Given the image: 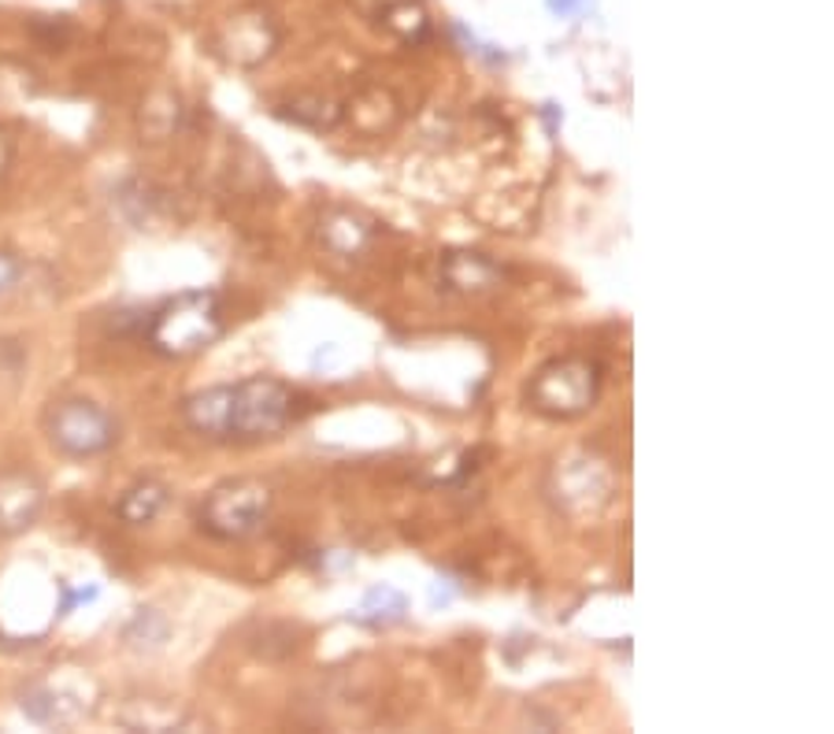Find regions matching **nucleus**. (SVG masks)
<instances>
[{
    "instance_id": "3",
    "label": "nucleus",
    "mask_w": 834,
    "mask_h": 734,
    "mask_svg": "<svg viewBox=\"0 0 834 734\" xmlns=\"http://www.w3.org/2000/svg\"><path fill=\"white\" fill-rule=\"evenodd\" d=\"M301 416L297 393L286 382L252 375L246 382L230 386V438L238 441H260L275 438Z\"/></svg>"
},
{
    "instance_id": "20",
    "label": "nucleus",
    "mask_w": 834,
    "mask_h": 734,
    "mask_svg": "<svg viewBox=\"0 0 834 734\" xmlns=\"http://www.w3.org/2000/svg\"><path fill=\"white\" fill-rule=\"evenodd\" d=\"M549 4H552V12H575L583 0H549Z\"/></svg>"
},
{
    "instance_id": "18",
    "label": "nucleus",
    "mask_w": 834,
    "mask_h": 734,
    "mask_svg": "<svg viewBox=\"0 0 834 734\" xmlns=\"http://www.w3.org/2000/svg\"><path fill=\"white\" fill-rule=\"evenodd\" d=\"M19 275H23V263H19L15 257H8V252H0V297L15 286Z\"/></svg>"
},
{
    "instance_id": "14",
    "label": "nucleus",
    "mask_w": 834,
    "mask_h": 734,
    "mask_svg": "<svg viewBox=\"0 0 834 734\" xmlns=\"http://www.w3.org/2000/svg\"><path fill=\"white\" fill-rule=\"evenodd\" d=\"M164 508H167V486L160 478H138V483L119 497V516H123L130 526L153 523Z\"/></svg>"
},
{
    "instance_id": "17",
    "label": "nucleus",
    "mask_w": 834,
    "mask_h": 734,
    "mask_svg": "<svg viewBox=\"0 0 834 734\" xmlns=\"http://www.w3.org/2000/svg\"><path fill=\"white\" fill-rule=\"evenodd\" d=\"M63 590V601H60V616H68V612L74 608V605H90L93 597H97V587H82V590H71V587H60Z\"/></svg>"
},
{
    "instance_id": "13",
    "label": "nucleus",
    "mask_w": 834,
    "mask_h": 734,
    "mask_svg": "<svg viewBox=\"0 0 834 734\" xmlns=\"http://www.w3.org/2000/svg\"><path fill=\"white\" fill-rule=\"evenodd\" d=\"M19 705H23V712L34 723H71L82 717V709H86L74 694L56 690L52 683H31L23 694H19Z\"/></svg>"
},
{
    "instance_id": "6",
    "label": "nucleus",
    "mask_w": 834,
    "mask_h": 734,
    "mask_svg": "<svg viewBox=\"0 0 834 734\" xmlns=\"http://www.w3.org/2000/svg\"><path fill=\"white\" fill-rule=\"evenodd\" d=\"M527 401L534 412L552 419L583 416L589 404L597 401V367L589 360H575V356L552 360L531 379Z\"/></svg>"
},
{
    "instance_id": "15",
    "label": "nucleus",
    "mask_w": 834,
    "mask_h": 734,
    "mask_svg": "<svg viewBox=\"0 0 834 734\" xmlns=\"http://www.w3.org/2000/svg\"><path fill=\"white\" fill-rule=\"evenodd\" d=\"M286 119L301 122L308 130H334L342 122V108L334 105L331 97H320V93H305V97H294L283 108Z\"/></svg>"
},
{
    "instance_id": "8",
    "label": "nucleus",
    "mask_w": 834,
    "mask_h": 734,
    "mask_svg": "<svg viewBox=\"0 0 834 734\" xmlns=\"http://www.w3.org/2000/svg\"><path fill=\"white\" fill-rule=\"evenodd\" d=\"M45 508V486L31 472H0V534H23Z\"/></svg>"
},
{
    "instance_id": "7",
    "label": "nucleus",
    "mask_w": 834,
    "mask_h": 734,
    "mask_svg": "<svg viewBox=\"0 0 834 734\" xmlns=\"http://www.w3.org/2000/svg\"><path fill=\"white\" fill-rule=\"evenodd\" d=\"M278 42H283V31H278V19L260 4L238 8L234 15H227L215 31L212 45L230 68L252 71L260 63H267L275 56Z\"/></svg>"
},
{
    "instance_id": "4",
    "label": "nucleus",
    "mask_w": 834,
    "mask_h": 734,
    "mask_svg": "<svg viewBox=\"0 0 834 734\" xmlns=\"http://www.w3.org/2000/svg\"><path fill=\"white\" fill-rule=\"evenodd\" d=\"M271 489L257 478H230L215 486L201 505V526L219 542H241L267 520Z\"/></svg>"
},
{
    "instance_id": "16",
    "label": "nucleus",
    "mask_w": 834,
    "mask_h": 734,
    "mask_svg": "<svg viewBox=\"0 0 834 734\" xmlns=\"http://www.w3.org/2000/svg\"><path fill=\"white\" fill-rule=\"evenodd\" d=\"M408 612V601L397 594L393 587H374L368 597H364V605L356 608V619L360 624H371V627H390L397 624L401 616Z\"/></svg>"
},
{
    "instance_id": "5",
    "label": "nucleus",
    "mask_w": 834,
    "mask_h": 734,
    "mask_svg": "<svg viewBox=\"0 0 834 734\" xmlns=\"http://www.w3.org/2000/svg\"><path fill=\"white\" fill-rule=\"evenodd\" d=\"M45 430H49L52 446L60 449L63 457H74V460L108 453L119 438L116 419H111L97 401H86V398L56 401L49 416H45Z\"/></svg>"
},
{
    "instance_id": "1",
    "label": "nucleus",
    "mask_w": 834,
    "mask_h": 734,
    "mask_svg": "<svg viewBox=\"0 0 834 734\" xmlns=\"http://www.w3.org/2000/svg\"><path fill=\"white\" fill-rule=\"evenodd\" d=\"M223 305L212 289H186L171 300H164L148 319V345L160 356H193L204 353L223 338Z\"/></svg>"
},
{
    "instance_id": "19",
    "label": "nucleus",
    "mask_w": 834,
    "mask_h": 734,
    "mask_svg": "<svg viewBox=\"0 0 834 734\" xmlns=\"http://www.w3.org/2000/svg\"><path fill=\"white\" fill-rule=\"evenodd\" d=\"M153 4H160V8H171V12H186V8H193L196 0H153Z\"/></svg>"
},
{
    "instance_id": "2",
    "label": "nucleus",
    "mask_w": 834,
    "mask_h": 734,
    "mask_svg": "<svg viewBox=\"0 0 834 734\" xmlns=\"http://www.w3.org/2000/svg\"><path fill=\"white\" fill-rule=\"evenodd\" d=\"M612 486L616 478L608 472V464L601 457L586 453V449H571V453L557 457L546 478L552 508L568 520H594L612 501Z\"/></svg>"
},
{
    "instance_id": "11",
    "label": "nucleus",
    "mask_w": 834,
    "mask_h": 734,
    "mask_svg": "<svg viewBox=\"0 0 834 734\" xmlns=\"http://www.w3.org/2000/svg\"><path fill=\"white\" fill-rule=\"evenodd\" d=\"M182 419L193 435L212 441H230V386H212L182 404Z\"/></svg>"
},
{
    "instance_id": "10",
    "label": "nucleus",
    "mask_w": 834,
    "mask_h": 734,
    "mask_svg": "<svg viewBox=\"0 0 834 734\" xmlns=\"http://www.w3.org/2000/svg\"><path fill=\"white\" fill-rule=\"evenodd\" d=\"M374 230H379V223L356 209H331V212H323V220H320V241L331 252H337V257H356V252H364L371 245Z\"/></svg>"
},
{
    "instance_id": "9",
    "label": "nucleus",
    "mask_w": 834,
    "mask_h": 734,
    "mask_svg": "<svg viewBox=\"0 0 834 734\" xmlns=\"http://www.w3.org/2000/svg\"><path fill=\"white\" fill-rule=\"evenodd\" d=\"M349 4L360 19H368L379 31L401 37V42L416 45L430 34V15L424 0H349Z\"/></svg>"
},
{
    "instance_id": "12",
    "label": "nucleus",
    "mask_w": 834,
    "mask_h": 734,
    "mask_svg": "<svg viewBox=\"0 0 834 734\" xmlns=\"http://www.w3.org/2000/svg\"><path fill=\"white\" fill-rule=\"evenodd\" d=\"M442 282L456 294H486L501 282V268L479 252H445Z\"/></svg>"
}]
</instances>
